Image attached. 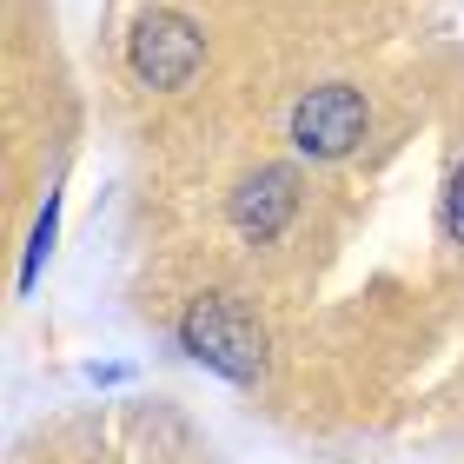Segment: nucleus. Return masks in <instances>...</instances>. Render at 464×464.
Returning <instances> with one entry per match:
<instances>
[{
	"label": "nucleus",
	"instance_id": "2",
	"mask_svg": "<svg viewBox=\"0 0 464 464\" xmlns=\"http://www.w3.org/2000/svg\"><path fill=\"white\" fill-rule=\"evenodd\" d=\"M126 60H133V73L146 80V87L179 93V87H193V73L206 67V34L186 14H166V7L140 14L133 40H126Z\"/></svg>",
	"mask_w": 464,
	"mask_h": 464
},
{
	"label": "nucleus",
	"instance_id": "1",
	"mask_svg": "<svg viewBox=\"0 0 464 464\" xmlns=\"http://www.w3.org/2000/svg\"><path fill=\"white\" fill-rule=\"evenodd\" d=\"M179 345H186L193 365L219 372L226 385H259V372H266V332L252 325L232 299H219V292H206V299L186 305Z\"/></svg>",
	"mask_w": 464,
	"mask_h": 464
},
{
	"label": "nucleus",
	"instance_id": "4",
	"mask_svg": "<svg viewBox=\"0 0 464 464\" xmlns=\"http://www.w3.org/2000/svg\"><path fill=\"white\" fill-rule=\"evenodd\" d=\"M292 213H299V173H292V166H259V173L232 193V226H239V239H252V246L279 239Z\"/></svg>",
	"mask_w": 464,
	"mask_h": 464
},
{
	"label": "nucleus",
	"instance_id": "5",
	"mask_svg": "<svg viewBox=\"0 0 464 464\" xmlns=\"http://www.w3.org/2000/svg\"><path fill=\"white\" fill-rule=\"evenodd\" d=\"M60 239V193H47V206H40V219H34V239H27V259H20V292H34L40 285V272H47V252Z\"/></svg>",
	"mask_w": 464,
	"mask_h": 464
},
{
	"label": "nucleus",
	"instance_id": "3",
	"mask_svg": "<svg viewBox=\"0 0 464 464\" xmlns=\"http://www.w3.org/2000/svg\"><path fill=\"white\" fill-rule=\"evenodd\" d=\"M372 126L365 93L332 80V87H312L299 107H292V153L299 160H345Z\"/></svg>",
	"mask_w": 464,
	"mask_h": 464
},
{
	"label": "nucleus",
	"instance_id": "6",
	"mask_svg": "<svg viewBox=\"0 0 464 464\" xmlns=\"http://www.w3.org/2000/svg\"><path fill=\"white\" fill-rule=\"evenodd\" d=\"M445 239L464 246V166H458L451 186H445Z\"/></svg>",
	"mask_w": 464,
	"mask_h": 464
}]
</instances>
